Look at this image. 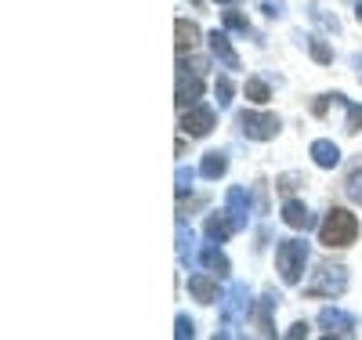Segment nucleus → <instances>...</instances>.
I'll list each match as a JSON object with an SVG mask.
<instances>
[{
    "label": "nucleus",
    "mask_w": 362,
    "mask_h": 340,
    "mask_svg": "<svg viewBox=\"0 0 362 340\" xmlns=\"http://www.w3.org/2000/svg\"><path fill=\"white\" fill-rule=\"evenodd\" d=\"M214 98H218L221 109L232 105V80H228V76H218V80H214Z\"/></svg>",
    "instance_id": "5701e85b"
},
{
    "label": "nucleus",
    "mask_w": 362,
    "mask_h": 340,
    "mask_svg": "<svg viewBox=\"0 0 362 340\" xmlns=\"http://www.w3.org/2000/svg\"><path fill=\"white\" fill-rule=\"evenodd\" d=\"M300 336H308V322H293L286 329V340H300Z\"/></svg>",
    "instance_id": "c85d7f7f"
},
{
    "label": "nucleus",
    "mask_w": 362,
    "mask_h": 340,
    "mask_svg": "<svg viewBox=\"0 0 362 340\" xmlns=\"http://www.w3.org/2000/svg\"><path fill=\"white\" fill-rule=\"evenodd\" d=\"M308 264V242L305 239H283L276 246V268L283 275V283H300V271Z\"/></svg>",
    "instance_id": "f03ea898"
},
{
    "label": "nucleus",
    "mask_w": 362,
    "mask_h": 340,
    "mask_svg": "<svg viewBox=\"0 0 362 340\" xmlns=\"http://www.w3.org/2000/svg\"><path fill=\"white\" fill-rule=\"evenodd\" d=\"M221 4H235V0H221Z\"/></svg>",
    "instance_id": "7c9ffc66"
},
{
    "label": "nucleus",
    "mask_w": 362,
    "mask_h": 340,
    "mask_svg": "<svg viewBox=\"0 0 362 340\" xmlns=\"http://www.w3.org/2000/svg\"><path fill=\"white\" fill-rule=\"evenodd\" d=\"M243 90H247V98H250V102H257V105H264V102L272 98V90H268V83H264L261 76H250Z\"/></svg>",
    "instance_id": "412c9836"
},
{
    "label": "nucleus",
    "mask_w": 362,
    "mask_h": 340,
    "mask_svg": "<svg viewBox=\"0 0 362 340\" xmlns=\"http://www.w3.org/2000/svg\"><path fill=\"white\" fill-rule=\"evenodd\" d=\"M189 293H192L199 304H214V300H218V283L210 279V275L196 271V275H189Z\"/></svg>",
    "instance_id": "ddd939ff"
},
{
    "label": "nucleus",
    "mask_w": 362,
    "mask_h": 340,
    "mask_svg": "<svg viewBox=\"0 0 362 340\" xmlns=\"http://www.w3.org/2000/svg\"><path fill=\"white\" fill-rule=\"evenodd\" d=\"M235 123H239V131H243L250 141H272L279 134V119L276 116H268V112H250V109H243L235 116Z\"/></svg>",
    "instance_id": "20e7f679"
},
{
    "label": "nucleus",
    "mask_w": 362,
    "mask_h": 340,
    "mask_svg": "<svg viewBox=\"0 0 362 340\" xmlns=\"http://www.w3.org/2000/svg\"><path fill=\"white\" fill-rule=\"evenodd\" d=\"M210 127H214V109H210V105H192L185 116H181V131L192 134V138L210 134Z\"/></svg>",
    "instance_id": "1a4fd4ad"
},
{
    "label": "nucleus",
    "mask_w": 362,
    "mask_h": 340,
    "mask_svg": "<svg viewBox=\"0 0 362 340\" xmlns=\"http://www.w3.org/2000/svg\"><path fill=\"white\" fill-rule=\"evenodd\" d=\"M203 228H206V239H214V242H225L235 232V225L228 221V213H210Z\"/></svg>",
    "instance_id": "dca6fc26"
},
{
    "label": "nucleus",
    "mask_w": 362,
    "mask_h": 340,
    "mask_svg": "<svg viewBox=\"0 0 362 340\" xmlns=\"http://www.w3.org/2000/svg\"><path fill=\"white\" fill-rule=\"evenodd\" d=\"M221 315H225V326L247 322V315H250V286L247 283H228V290L221 293Z\"/></svg>",
    "instance_id": "7ed1b4c3"
},
{
    "label": "nucleus",
    "mask_w": 362,
    "mask_h": 340,
    "mask_svg": "<svg viewBox=\"0 0 362 340\" xmlns=\"http://www.w3.org/2000/svg\"><path fill=\"white\" fill-rule=\"evenodd\" d=\"M199 264H203L206 271H214V275H228V257L214 246V239H210L203 250H199Z\"/></svg>",
    "instance_id": "2eb2a0df"
},
{
    "label": "nucleus",
    "mask_w": 362,
    "mask_h": 340,
    "mask_svg": "<svg viewBox=\"0 0 362 340\" xmlns=\"http://www.w3.org/2000/svg\"><path fill=\"white\" fill-rule=\"evenodd\" d=\"M334 102L348 109V123H344V131H348V134H355V131H362V105H355V102H348L344 95H334Z\"/></svg>",
    "instance_id": "aec40b11"
},
{
    "label": "nucleus",
    "mask_w": 362,
    "mask_h": 340,
    "mask_svg": "<svg viewBox=\"0 0 362 340\" xmlns=\"http://www.w3.org/2000/svg\"><path fill=\"white\" fill-rule=\"evenodd\" d=\"M276 307H279V293L276 290H264V297H261V304H257V329L264 333V336H272V333H276V329H272V312H276Z\"/></svg>",
    "instance_id": "4468645a"
},
{
    "label": "nucleus",
    "mask_w": 362,
    "mask_h": 340,
    "mask_svg": "<svg viewBox=\"0 0 362 340\" xmlns=\"http://www.w3.org/2000/svg\"><path fill=\"white\" fill-rule=\"evenodd\" d=\"M344 192H348V199H351V203H362V167L344 181Z\"/></svg>",
    "instance_id": "b1692460"
},
{
    "label": "nucleus",
    "mask_w": 362,
    "mask_h": 340,
    "mask_svg": "<svg viewBox=\"0 0 362 340\" xmlns=\"http://www.w3.org/2000/svg\"><path fill=\"white\" fill-rule=\"evenodd\" d=\"M225 170H228V156H225V152H206L203 163H199V174H203L206 181H218Z\"/></svg>",
    "instance_id": "f3484780"
},
{
    "label": "nucleus",
    "mask_w": 362,
    "mask_h": 340,
    "mask_svg": "<svg viewBox=\"0 0 362 340\" xmlns=\"http://www.w3.org/2000/svg\"><path fill=\"white\" fill-rule=\"evenodd\" d=\"M308 51H312L315 61H322V66H329V61H334V51H329L322 40H308Z\"/></svg>",
    "instance_id": "a878e982"
},
{
    "label": "nucleus",
    "mask_w": 362,
    "mask_h": 340,
    "mask_svg": "<svg viewBox=\"0 0 362 340\" xmlns=\"http://www.w3.org/2000/svg\"><path fill=\"white\" fill-rule=\"evenodd\" d=\"M355 18L362 22V0H358V4H355Z\"/></svg>",
    "instance_id": "c756f323"
},
{
    "label": "nucleus",
    "mask_w": 362,
    "mask_h": 340,
    "mask_svg": "<svg viewBox=\"0 0 362 340\" xmlns=\"http://www.w3.org/2000/svg\"><path fill=\"white\" fill-rule=\"evenodd\" d=\"M348 290V268L341 264H322L319 275H315V283L305 290L308 297H337Z\"/></svg>",
    "instance_id": "423d86ee"
},
{
    "label": "nucleus",
    "mask_w": 362,
    "mask_h": 340,
    "mask_svg": "<svg viewBox=\"0 0 362 340\" xmlns=\"http://www.w3.org/2000/svg\"><path fill=\"white\" fill-rule=\"evenodd\" d=\"M174 189H177V196H185L189 189H192V181H196V170L192 167H185V163H177V174H174Z\"/></svg>",
    "instance_id": "4be33fe9"
},
{
    "label": "nucleus",
    "mask_w": 362,
    "mask_h": 340,
    "mask_svg": "<svg viewBox=\"0 0 362 340\" xmlns=\"http://www.w3.org/2000/svg\"><path fill=\"white\" fill-rule=\"evenodd\" d=\"M174 33H177V54H185V51L199 40V29H196L192 22H185V18L174 22Z\"/></svg>",
    "instance_id": "a211bd4d"
},
{
    "label": "nucleus",
    "mask_w": 362,
    "mask_h": 340,
    "mask_svg": "<svg viewBox=\"0 0 362 340\" xmlns=\"http://www.w3.org/2000/svg\"><path fill=\"white\" fill-rule=\"evenodd\" d=\"M206 40H210V51H214V58L221 61L225 69H239V54L232 51V40H228V33H218V29H214V33H210Z\"/></svg>",
    "instance_id": "f8f14e48"
},
{
    "label": "nucleus",
    "mask_w": 362,
    "mask_h": 340,
    "mask_svg": "<svg viewBox=\"0 0 362 340\" xmlns=\"http://www.w3.org/2000/svg\"><path fill=\"white\" fill-rule=\"evenodd\" d=\"M225 213H228V221L235 225V232L247 228V221H250V196H247V189L232 184L228 196H225Z\"/></svg>",
    "instance_id": "0eeeda50"
},
{
    "label": "nucleus",
    "mask_w": 362,
    "mask_h": 340,
    "mask_svg": "<svg viewBox=\"0 0 362 340\" xmlns=\"http://www.w3.org/2000/svg\"><path fill=\"white\" fill-rule=\"evenodd\" d=\"M192 242H196L192 228H185V221H177V257H181V264L192 261Z\"/></svg>",
    "instance_id": "6ab92c4d"
},
{
    "label": "nucleus",
    "mask_w": 362,
    "mask_h": 340,
    "mask_svg": "<svg viewBox=\"0 0 362 340\" xmlns=\"http://www.w3.org/2000/svg\"><path fill=\"white\" fill-rule=\"evenodd\" d=\"M319 326L329 333V336H355V329H358V319L355 315H348V312H341V307H322L319 312Z\"/></svg>",
    "instance_id": "6e6552de"
},
{
    "label": "nucleus",
    "mask_w": 362,
    "mask_h": 340,
    "mask_svg": "<svg viewBox=\"0 0 362 340\" xmlns=\"http://www.w3.org/2000/svg\"><path fill=\"white\" fill-rule=\"evenodd\" d=\"M261 8H264V15H272V18H279V15L286 11V8H283V0H264Z\"/></svg>",
    "instance_id": "cd10ccee"
},
{
    "label": "nucleus",
    "mask_w": 362,
    "mask_h": 340,
    "mask_svg": "<svg viewBox=\"0 0 362 340\" xmlns=\"http://www.w3.org/2000/svg\"><path fill=\"white\" fill-rule=\"evenodd\" d=\"M203 69L199 66H192V73H189V61H185V54L177 58V109H189V105H196V98L203 95V76H199Z\"/></svg>",
    "instance_id": "39448f33"
},
{
    "label": "nucleus",
    "mask_w": 362,
    "mask_h": 340,
    "mask_svg": "<svg viewBox=\"0 0 362 340\" xmlns=\"http://www.w3.org/2000/svg\"><path fill=\"white\" fill-rule=\"evenodd\" d=\"M358 235V221H355V213L334 206L326 213V221L319 225V242L329 246V250H344V246H351Z\"/></svg>",
    "instance_id": "f257e3e1"
},
{
    "label": "nucleus",
    "mask_w": 362,
    "mask_h": 340,
    "mask_svg": "<svg viewBox=\"0 0 362 340\" xmlns=\"http://www.w3.org/2000/svg\"><path fill=\"white\" fill-rule=\"evenodd\" d=\"M225 25L235 29V33H250V22L239 15V11H225Z\"/></svg>",
    "instance_id": "bb28decb"
},
{
    "label": "nucleus",
    "mask_w": 362,
    "mask_h": 340,
    "mask_svg": "<svg viewBox=\"0 0 362 340\" xmlns=\"http://www.w3.org/2000/svg\"><path fill=\"white\" fill-rule=\"evenodd\" d=\"M312 160H315V167H322V170H334L337 163H341V148L329 141V138H319V141H312Z\"/></svg>",
    "instance_id": "9b49d317"
},
{
    "label": "nucleus",
    "mask_w": 362,
    "mask_h": 340,
    "mask_svg": "<svg viewBox=\"0 0 362 340\" xmlns=\"http://www.w3.org/2000/svg\"><path fill=\"white\" fill-rule=\"evenodd\" d=\"M174 336H177V340L196 336V322H192L189 315H177V319H174Z\"/></svg>",
    "instance_id": "393cba45"
},
{
    "label": "nucleus",
    "mask_w": 362,
    "mask_h": 340,
    "mask_svg": "<svg viewBox=\"0 0 362 340\" xmlns=\"http://www.w3.org/2000/svg\"><path fill=\"white\" fill-rule=\"evenodd\" d=\"M283 221H286L290 228H297V232H308V228L315 225V218L308 213V206L300 203V199H286V203H283Z\"/></svg>",
    "instance_id": "9d476101"
}]
</instances>
